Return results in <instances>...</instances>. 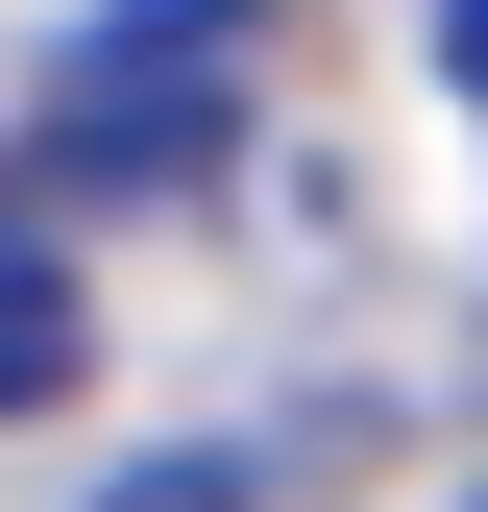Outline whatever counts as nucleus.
Masks as SVG:
<instances>
[{"label":"nucleus","instance_id":"2","mask_svg":"<svg viewBox=\"0 0 488 512\" xmlns=\"http://www.w3.org/2000/svg\"><path fill=\"white\" fill-rule=\"evenodd\" d=\"M440 74H464V98H488V0H440Z\"/></svg>","mask_w":488,"mask_h":512},{"label":"nucleus","instance_id":"1","mask_svg":"<svg viewBox=\"0 0 488 512\" xmlns=\"http://www.w3.org/2000/svg\"><path fill=\"white\" fill-rule=\"evenodd\" d=\"M49 391H74V269L0 244V415H49Z\"/></svg>","mask_w":488,"mask_h":512}]
</instances>
